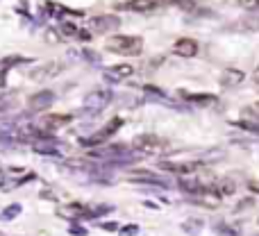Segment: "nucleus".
<instances>
[{"label": "nucleus", "instance_id": "9", "mask_svg": "<svg viewBox=\"0 0 259 236\" xmlns=\"http://www.w3.org/2000/svg\"><path fill=\"white\" fill-rule=\"evenodd\" d=\"M132 73H134V68L130 66V64H118V66H109L107 71H105V77H107L109 82H121V80H127Z\"/></svg>", "mask_w": 259, "mask_h": 236}, {"label": "nucleus", "instance_id": "24", "mask_svg": "<svg viewBox=\"0 0 259 236\" xmlns=\"http://www.w3.org/2000/svg\"><path fill=\"white\" fill-rule=\"evenodd\" d=\"M243 9H259V0H237Z\"/></svg>", "mask_w": 259, "mask_h": 236}, {"label": "nucleus", "instance_id": "21", "mask_svg": "<svg viewBox=\"0 0 259 236\" xmlns=\"http://www.w3.org/2000/svg\"><path fill=\"white\" fill-rule=\"evenodd\" d=\"M216 234L219 236H237V232H234L230 225H225V223H216Z\"/></svg>", "mask_w": 259, "mask_h": 236}, {"label": "nucleus", "instance_id": "11", "mask_svg": "<svg viewBox=\"0 0 259 236\" xmlns=\"http://www.w3.org/2000/svg\"><path fill=\"white\" fill-rule=\"evenodd\" d=\"M130 182H143V184H155V186H166V182L161 177H157V175L148 173V170H134L132 175H130Z\"/></svg>", "mask_w": 259, "mask_h": 236}, {"label": "nucleus", "instance_id": "30", "mask_svg": "<svg viewBox=\"0 0 259 236\" xmlns=\"http://www.w3.org/2000/svg\"><path fill=\"white\" fill-rule=\"evenodd\" d=\"M257 112H259V105H257Z\"/></svg>", "mask_w": 259, "mask_h": 236}, {"label": "nucleus", "instance_id": "25", "mask_svg": "<svg viewBox=\"0 0 259 236\" xmlns=\"http://www.w3.org/2000/svg\"><path fill=\"white\" fill-rule=\"evenodd\" d=\"M137 232H139V227H137V225H125V227L121 229V234H123V236H134Z\"/></svg>", "mask_w": 259, "mask_h": 236}, {"label": "nucleus", "instance_id": "7", "mask_svg": "<svg viewBox=\"0 0 259 236\" xmlns=\"http://www.w3.org/2000/svg\"><path fill=\"white\" fill-rule=\"evenodd\" d=\"M159 168L178 173V175H191L200 168V164L198 161H159Z\"/></svg>", "mask_w": 259, "mask_h": 236}, {"label": "nucleus", "instance_id": "8", "mask_svg": "<svg viewBox=\"0 0 259 236\" xmlns=\"http://www.w3.org/2000/svg\"><path fill=\"white\" fill-rule=\"evenodd\" d=\"M173 53L178 55V57H196V55H198L196 39H189V36L178 39V41H175V45H173Z\"/></svg>", "mask_w": 259, "mask_h": 236}, {"label": "nucleus", "instance_id": "15", "mask_svg": "<svg viewBox=\"0 0 259 236\" xmlns=\"http://www.w3.org/2000/svg\"><path fill=\"white\" fill-rule=\"evenodd\" d=\"M21 211H23V207L18 205V202H12V205H7V207H5V209H3V214H0V218H3V220H14L18 214H21Z\"/></svg>", "mask_w": 259, "mask_h": 236}, {"label": "nucleus", "instance_id": "6", "mask_svg": "<svg viewBox=\"0 0 259 236\" xmlns=\"http://www.w3.org/2000/svg\"><path fill=\"white\" fill-rule=\"evenodd\" d=\"M53 103H55V93L50 89H41L27 98V107H30L32 112H44V109L53 107Z\"/></svg>", "mask_w": 259, "mask_h": 236}, {"label": "nucleus", "instance_id": "16", "mask_svg": "<svg viewBox=\"0 0 259 236\" xmlns=\"http://www.w3.org/2000/svg\"><path fill=\"white\" fill-rule=\"evenodd\" d=\"M234 27H241L243 32H255V30H259V18H255V16H246L241 23H239V25H234Z\"/></svg>", "mask_w": 259, "mask_h": 236}, {"label": "nucleus", "instance_id": "3", "mask_svg": "<svg viewBox=\"0 0 259 236\" xmlns=\"http://www.w3.org/2000/svg\"><path fill=\"white\" fill-rule=\"evenodd\" d=\"M132 148L139 155H159V152L166 150V141H161L155 134H141L132 141Z\"/></svg>", "mask_w": 259, "mask_h": 236}, {"label": "nucleus", "instance_id": "2", "mask_svg": "<svg viewBox=\"0 0 259 236\" xmlns=\"http://www.w3.org/2000/svg\"><path fill=\"white\" fill-rule=\"evenodd\" d=\"M112 103V91L109 89H94L91 93H87L84 103H82V112L87 116H98L100 112H105V107Z\"/></svg>", "mask_w": 259, "mask_h": 236}, {"label": "nucleus", "instance_id": "27", "mask_svg": "<svg viewBox=\"0 0 259 236\" xmlns=\"http://www.w3.org/2000/svg\"><path fill=\"white\" fill-rule=\"evenodd\" d=\"M77 36H80V39H82V41H89V39H91L89 30H77Z\"/></svg>", "mask_w": 259, "mask_h": 236}, {"label": "nucleus", "instance_id": "14", "mask_svg": "<svg viewBox=\"0 0 259 236\" xmlns=\"http://www.w3.org/2000/svg\"><path fill=\"white\" fill-rule=\"evenodd\" d=\"M184 98L193 105H200V107H207V105L216 103V96H209V93H184Z\"/></svg>", "mask_w": 259, "mask_h": 236}, {"label": "nucleus", "instance_id": "20", "mask_svg": "<svg viewBox=\"0 0 259 236\" xmlns=\"http://www.w3.org/2000/svg\"><path fill=\"white\" fill-rule=\"evenodd\" d=\"M182 227H184V232L198 234V232H200V227H202V220H198V218H193V220H187V223H184Z\"/></svg>", "mask_w": 259, "mask_h": 236}, {"label": "nucleus", "instance_id": "23", "mask_svg": "<svg viewBox=\"0 0 259 236\" xmlns=\"http://www.w3.org/2000/svg\"><path fill=\"white\" fill-rule=\"evenodd\" d=\"M62 32H66L68 36H77V27L73 23H62Z\"/></svg>", "mask_w": 259, "mask_h": 236}, {"label": "nucleus", "instance_id": "22", "mask_svg": "<svg viewBox=\"0 0 259 236\" xmlns=\"http://www.w3.org/2000/svg\"><path fill=\"white\" fill-rule=\"evenodd\" d=\"M173 5H178V7H182V9H193L196 7V0H170Z\"/></svg>", "mask_w": 259, "mask_h": 236}, {"label": "nucleus", "instance_id": "26", "mask_svg": "<svg viewBox=\"0 0 259 236\" xmlns=\"http://www.w3.org/2000/svg\"><path fill=\"white\" fill-rule=\"evenodd\" d=\"M71 234H75V236H84V234H87V229H84V227H77V225H73V227H71Z\"/></svg>", "mask_w": 259, "mask_h": 236}, {"label": "nucleus", "instance_id": "5", "mask_svg": "<svg viewBox=\"0 0 259 236\" xmlns=\"http://www.w3.org/2000/svg\"><path fill=\"white\" fill-rule=\"evenodd\" d=\"M118 25H121V18L118 16H109V14H103V16H94L89 21V27L94 32H98V34H109V32L118 30Z\"/></svg>", "mask_w": 259, "mask_h": 236}, {"label": "nucleus", "instance_id": "28", "mask_svg": "<svg viewBox=\"0 0 259 236\" xmlns=\"http://www.w3.org/2000/svg\"><path fill=\"white\" fill-rule=\"evenodd\" d=\"M103 229H107V232H116L118 225L116 223H103Z\"/></svg>", "mask_w": 259, "mask_h": 236}, {"label": "nucleus", "instance_id": "17", "mask_svg": "<svg viewBox=\"0 0 259 236\" xmlns=\"http://www.w3.org/2000/svg\"><path fill=\"white\" fill-rule=\"evenodd\" d=\"M46 9L53 12V16H57V18H62V14H77V16H82V12H71V9L62 7V5H57V3H48L46 5Z\"/></svg>", "mask_w": 259, "mask_h": 236}, {"label": "nucleus", "instance_id": "19", "mask_svg": "<svg viewBox=\"0 0 259 236\" xmlns=\"http://www.w3.org/2000/svg\"><path fill=\"white\" fill-rule=\"evenodd\" d=\"M216 188H219V196H232L234 193V184L230 179H221L216 182Z\"/></svg>", "mask_w": 259, "mask_h": 236}, {"label": "nucleus", "instance_id": "29", "mask_svg": "<svg viewBox=\"0 0 259 236\" xmlns=\"http://www.w3.org/2000/svg\"><path fill=\"white\" fill-rule=\"evenodd\" d=\"M255 82L259 84V66H257V71H255Z\"/></svg>", "mask_w": 259, "mask_h": 236}, {"label": "nucleus", "instance_id": "4", "mask_svg": "<svg viewBox=\"0 0 259 236\" xmlns=\"http://www.w3.org/2000/svg\"><path fill=\"white\" fill-rule=\"evenodd\" d=\"M121 125H123V118H112L103 129H100V132H96V134H91V136L82 138V146H84V148L100 146V143H105L109 136H112V134H116L118 129H121Z\"/></svg>", "mask_w": 259, "mask_h": 236}, {"label": "nucleus", "instance_id": "12", "mask_svg": "<svg viewBox=\"0 0 259 236\" xmlns=\"http://www.w3.org/2000/svg\"><path fill=\"white\" fill-rule=\"evenodd\" d=\"M159 5H161V0H132V3H127V7L132 9V12L146 14V12H152V9H157Z\"/></svg>", "mask_w": 259, "mask_h": 236}, {"label": "nucleus", "instance_id": "13", "mask_svg": "<svg viewBox=\"0 0 259 236\" xmlns=\"http://www.w3.org/2000/svg\"><path fill=\"white\" fill-rule=\"evenodd\" d=\"M32 150L36 152V155H46V157H57V146H55V141H39L36 138L34 143H32Z\"/></svg>", "mask_w": 259, "mask_h": 236}, {"label": "nucleus", "instance_id": "10", "mask_svg": "<svg viewBox=\"0 0 259 236\" xmlns=\"http://www.w3.org/2000/svg\"><path fill=\"white\" fill-rule=\"evenodd\" d=\"M243 80H246L243 71H239V68H228V71L223 73V77H221V84H223L225 89H237L239 84H243Z\"/></svg>", "mask_w": 259, "mask_h": 236}, {"label": "nucleus", "instance_id": "18", "mask_svg": "<svg viewBox=\"0 0 259 236\" xmlns=\"http://www.w3.org/2000/svg\"><path fill=\"white\" fill-rule=\"evenodd\" d=\"M64 123H71V116H46L44 127H59Z\"/></svg>", "mask_w": 259, "mask_h": 236}, {"label": "nucleus", "instance_id": "1", "mask_svg": "<svg viewBox=\"0 0 259 236\" xmlns=\"http://www.w3.org/2000/svg\"><path fill=\"white\" fill-rule=\"evenodd\" d=\"M105 48L114 55H123V57H137L143 50V39L141 36H127V34H116L109 36L105 41Z\"/></svg>", "mask_w": 259, "mask_h": 236}]
</instances>
